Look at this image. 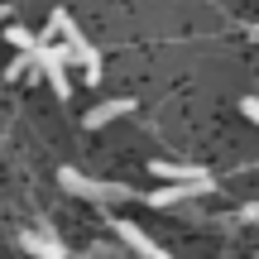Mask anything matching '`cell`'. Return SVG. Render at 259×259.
I'll return each mask as SVG.
<instances>
[{"label": "cell", "mask_w": 259, "mask_h": 259, "mask_svg": "<svg viewBox=\"0 0 259 259\" xmlns=\"http://www.w3.org/2000/svg\"><path fill=\"white\" fill-rule=\"evenodd\" d=\"M5 15H15V5H0V19H5Z\"/></svg>", "instance_id": "8fae6325"}, {"label": "cell", "mask_w": 259, "mask_h": 259, "mask_svg": "<svg viewBox=\"0 0 259 259\" xmlns=\"http://www.w3.org/2000/svg\"><path fill=\"white\" fill-rule=\"evenodd\" d=\"M19 245H24L34 259H67V250L58 245L53 231H24V235H19Z\"/></svg>", "instance_id": "277c9868"}, {"label": "cell", "mask_w": 259, "mask_h": 259, "mask_svg": "<svg viewBox=\"0 0 259 259\" xmlns=\"http://www.w3.org/2000/svg\"><path fill=\"white\" fill-rule=\"evenodd\" d=\"M29 67H34V53H19V58H15V63H10V67H5V77H10V82H15V77H24V72H29Z\"/></svg>", "instance_id": "9c48e42d"}, {"label": "cell", "mask_w": 259, "mask_h": 259, "mask_svg": "<svg viewBox=\"0 0 259 259\" xmlns=\"http://www.w3.org/2000/svg\"><path fill=\"white\" fill-rule=\"evenodd\" d=\"M154 168V178H163V183H202L206 168H187V163H149Z\"/></svg>", "instance_id": "52a82bcc"}, {"label": "cell", "mask_w": 259, "mask_h": 259, "mask_svg": "<svg viewBox=\"0 0 259 259\" xmlns=\"http://www.w3.org/2000/svg\"><path fill=\"white\" fill-rule=\"evenodd\" d=\"M115 235H120V240H125V245H130V250H135L139 259H168V254H163V250H158V245H154V240H149V235H144V231H139V226H135V221H115Z\"/></svg>", "instance_id": "5b68a950"}, {"label": "cell", "mask_w": 259, "mask_h": 259, "mask_svg": "<svg viewBox=\"0 0 259 259\" xmlns=\"http://www.w3.org/2000/svg\"><path fill=\"white\" fill-rule=\"evenodd\" d=\"M5 38H10V44H15V48H24V53H34V48H38V38L29 34L24 24H10V29H5Z\"/></svg>", "instance_id": "ba28073f"}, {"label": "cell", "mask_w": 259, "mask_h": 259, "mask_svg": "<svg viewBox=\"0 0 259 259\" xmlns=\"http://www.w3.org/2000/svg\"><path fill=\"white\" fill-rule=\"evenodd\" d=\"M130 111H135V101H130V96H115V101L92 106V111L82 115V125H87V130H101V125H111L115 115H130Z\"/></svg>", "instance_id": "8992f818"}, {"label": "cell", "mask_w": 259, "mask_h": 259, "mask_svg": "<svg viewBox=\"0 0 259 259\" xmlns=\"http://www.w3.org/2000/svg\"><path fill=\"white\" fill-rule=\"evenodd\" d=\"M58 183L67 187V192H77V197H87V202H96V206H106V202H125V197H135L125 183H96V178H82L77 168H63L58 173Z\"/></svg>", "instance_id": "7a4b0ae2"}, {"label": "cell", "mask_w": 259, "mask_h": 259, "mask_svg": "<svg viewBox=\"0 0 259 259\" xmlns=\"http://www.w3.org/2000/svg\"><path fill=\"white\" fill-rule=\"evenodd\" d=\"M240 111H245V115H250V120L259 125V101H254V96H245V106H240Z\"/></svg>", "instance_id": "30bf717a"}, {"label": "cell", "mask_w": 259, "mask_h": 259, "mask_svg": "<svg viewBox=\"0 0 259 259\" xmlns=\"http://www.w3.org/2000/svg\"><path fill=\"white\" fill-rule=\"evenodd\" d=\"M202 192H211V178H202V183H168V187H158V192H149L144 202L149 206H178V202L202 197Z\"/></svg>", "instance_id": "3957f363"}, {"label": "cell", "mask_w": 259, "mask_h": 259, "mask_svg": "<svg viewBox=\"0 0 259 259\" xmlns=\"http://www.w3.org/2000/svg\"><path fill=\"white\" fill-rule=\"evenodd\" d=\"M48 34H63L67 38V63H82V72H87V82H101V58H96V48L87 44V34L72 24V15L67 10H53V19H48Z\"/></svg>", "instance_id": "6da1fadb"}]
</instances>
